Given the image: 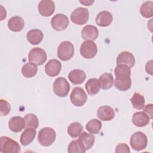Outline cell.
Instances as JSON below:
<instances>
[{"instance_id": "obj_5", "label": "cell", "mask_w": 153, "mask_h": 153, "mask_svg": "<svg viewBox=\"0 0 153 153\" xmlns=\"http://www.w3.org/2000/svg\"><path fill=\"white\" fill-rule=\"evenodd\" d=\"M89 19L88 10L83 7H78L75 9L71 14V21L78 25L85 24Z\"/></svg>"}, {"instance_id": "obj_36", "label": "cell", "mask_w": 153, "mask_h": 153, "mask_svg": "<svg viewBox=\"0 0 153 153\" xmlns=\"http://www.w3.org/2000/svg\"><path fill=\"white\" fill-rule=\"evenodd\" d=\"M143 112H145L149 117L150 119H152V105L148 104L143 107Z\"/></svg>"}, {"instance_id": "obj_11", "label": "cell", "mask_w": 153, "mask_h": 153, "mask_svg": "<svg viewBox=\"0 0 153 153\" xmlns=\"http://www.w3.org/2000/svg\"><path fill=\"white\" fill-rule=\"evenodd\" d=\"M51 25L56 30L61 31L65 30L69 25V19L63 14H57L53 17L51 20Z\"/></svg>"}, {"instance_id": "obj_21", "label": "cell", "mask_w": 153, "mask_h": 153, "mask_svg": "<svg viewBox=\"0 0 153 153\" xmlns=\"http://www.w3.org/2000/svg\"><path fill=\"white\" fill-rule=\"evenodd\" d=\"M36 131L35 128H26L20 136V143L23 146H27L32 143L36 136Z\"/></svg>"}, {"instance_id": "obj_26", "label": "cell", "mask_w": 153, "mask_h": 153, "mask_svg": "<svg viewBox=\"0 0 153 153\" xmlns=\"http://www.w3.org/2000/svg\"><path fill=\"white\" fill-rule=\"evenodd\" d=\"M101 88L103 90H108L112 87L114 82V77L111 73H104L99 78Z\"/></svg>"}, {"instance_id": "obj_29", "label": "cell", "mask_w": 153, "mask_h": 153, "mask_svg": "<svg viewBox=\"0 0 153 153\" xmlns=\"http://www.w3.org/2000/svg\"><path fill=\"white\" fill-rule=\"evenodd\" d=\"M140 13L143 17H152L153 16V2L149 1L143 3L140 8Z\"/></svg>"}, {"instance_id": "obj_28", "label": "cell", "mask_w": 153, "mask_h": 153, "mask_svg": "<svg viewBox=\"0 0 153 153\" xmlns=\"http://www.w3.org/2000/svg\"><path fill=\"white\" fill-rule=\"evenodd\" d=\"M130 102L133 107L136 109H142L145 106V98L143 95L139 93H134L132 97L130 99Z\"/></svg>"}, {"instance_id": "obj_37", "label": "cell", "mask_w": 153, "mask_h": 153, "mask_svg": "<svg viewBox=\"0 0 153 153\" xmlns=\"http://www.w3.org/2000/svg\"><path fill=\"white\" fill-rule=\"evenodd\" d=\"M152 60H150L149 62H148L146 65V67H145V69H146V71L148 74H149L151 75H152Z\"/></svg>"}, {"instance_id": "obj_9", "label": "cell", "mask_w": 153, "mask_h": 153, "mask_svg": "<svg viewBox=\"0 0 153 153\" xmlns=\"http://www.w3.org/2000/svg\"><path fill=\"white\" fill-rule=\"evenodd\" d=\"M70 99L72 103L76 106H83L87 100V95L83 88L74 87L71 93Z\"/></svg>"}, {"instance_id": "obj_4", "label": "cell", "mask_w": 153, "mask_h": 153, "mask_svg": "<svg viewBox=\"0 0 153 153\" xmlns=\"http://www.w3.org/2000/svg\"><path fill=\"white\" fill-rule=\"evenodd\" d=\"M130 143L133 149L140 151L145 149L147 146L148 139L143 132L137 131L131 136Z\"/></svg>"}, {"instance_id": "obj_32", "label": "cell", "mask_w": 153, "mask_h": 153, "mask_svg": "<svg viewBox=\"0 0 153 153\" xmlns=\"http://www.w3.org/2000/svg\"><path fill=\"white\" fill-rule=\"evenodd\" d=\"M24 118L25 120L26 128H33L36 129L38 127V118L35 114H28L25 115Z\"/></svg>"}, {"instance_id": "obj_1", "label": "cell", "mask_w": 153, "mask_h": 153, "mask_svg": "<svg viewBox=\"0 0 153 153\" xmlns=\"http://www.w3.org/2000/svg\"><path fill=\"white\" fill-rule=\"evenodd\" d=\"M56 131L51 127H44L41 128L38 135V140L43 146H49L55 141Z\"/></svg>"}, {"instance_id": "obj_25", "label": "cell", "mask_w": 153, "mask_h": 153, "mask_svg": "<svg viewBox=\"0 0 153 153\" xmlns=\"http://www.w3.org/2000/svg\"><path fill=\"white\" fill-rule=\"evenodd\" d=\"M101 85L99 79L96 78L89 79L85 84V88L89 95H94L99 93Z\"/></svg>"}, {"instance_id": "obj_12", "label": "cell", "mask_w": 153, "mask_h": 153, "mask_svg": "<svg viewBox=\"0 0 153 153\" xmlns=\"http://www.w3.org/2000/svg\"><path fill=\"white\" fill-rule=\"evenodd\" d=\"M55 10V4L53 1L42 0L38 4V11L39 14L44 17L52 15Z\"/></svg>"}, {"instance_id": "obj_2", "label": "cell", "mask_w": 153, "mask_h": 153, "mask_svg": "<svg viewBox=\"0 0 153 153\" xmlns=\"http://www.w3.org/2000/svg\"><path fill=\"white\" fill-rule=\"evenodd\" d=\"M20 146L15 140L7 136L0 138V151L4 153H18L20 152Z\"/></svg>"}, {"instance_id": "obj_13", "label": "cell", "mask_w": 153, "mask_h": 153, "mask_svg": "<svg viewBox=\"0 0 153 153\" xmlns=\"http://www.w3.org/2000/svg\"><path fill=\"white\" fill-rule=\"evenodd\" d=\"M62 69V64L57 59L50 60L45 66L46 74L51 77H54L59 74Z\"/></svg>"}, {"instance_id": "obj_6", "label": "cell", "mask_w": 153, "mask_h": 153, "mask_svg": "<svg viewBox=\"0 0 153 153\" xmlns=\"http://www.w3.org/2000/svg\"><path fill=\"white\" fill-rule=\"evenodd\" d=\"M47 58V56L45 51L39 47L32 48L28 54V59L29 62L36 65H42L44 62H45Z\"/></svg>"}, {"instance_id": "obj_35", "label": "cell", "mask_w": 153, "mask_h": 153, "mask_svg": "<svg viewBox=\"0 0 153 153\" xmlns=\"http://www.w3.org/2000/svg\"><path fill=\"white\" fill-rule=\"evenodd\" d=\"M115 151L117 153H119V152L128 153V152H130V150L129 147L128 146V145L127 144L124 143H120V144L117 145V146H116V149H115Z\"/></svg>"}, {"instance_id": "obj_19", "label": "cell", "mask_w": 153, "mask_h": 153, "mask_svg": "<svg viewBox=\"0 0 153 153\" xmlns=\"http://www.w3.org/2000/svg\"><path fill=\"white\" fill-rule=\"evenodd\" d=\"M113 20V16L108 11L99 12L96 17V24L100 27H106L111 24Z\"/></svg>"}, {"instance_id": "obj_3", "label": "cell", "mask_w": 153, "mask_h": 153, "mask_svg": "<svg viewBox=\"0 0 153 153\" xmlns=\"http://www.w3.org/2000/svg\"><path fill=\"white\" fill-rule=\"evenodd\" d=\"M74 54V45L68 41L62 42L57 48V56L62 61L70 60Z\"/></svg>"}, {"instance_id": "obj_16", "label": "cell", "mask_w": 153, "mask_h": 153, "mask_svg": "<svg viewBox=\"0 0 153 153\" xmlns=\"http://www.w3.org/2000/svg\"><path fill=\"white\" fill-rule=\"evenodd\" d=\"M99 35L97 28L93 25H86L81 31L82 38L85 41H94Z\"/></svg>"}, {"instance_id": "obj_15", "label": "cell", "mask_w": 153, "mask_h": 153, "mask_svg": "<svg viewBox=\"0 0 153 153\" xmlns=\"http://www.w3.org/2000/svg\"><path fill=\"white\" fill-rule=\"evenodd\" d=\"M97 117L102 121H107L113 120L115 117V112L111 107L105 105L100 106L97 111Z\"/></svg>"}, {"instance_id": "obj_38", "label": "cell", "mask_w": 153, "mask_h": 153, "mask_svg": "<svg viewBox=\"0 0 153 153\" xmlns=\"http://www.w3.org/2000/svg\"><path fill=\"white\" fill-rule=\"evenodd\" d=\"M94 1H79V2L82 4L84 5L89 6L91 5L93 3H94Z\"/></svg>"}, {"instance_id": "obj_30", "label": "cell", "mask_w": 153, "mask_h": 153, "mask_svg": "<svg viewBox=\"0 0 153 153\" xmlns=\"http://www.w3.org/2000/svg\"><path fill=\"white\" fill-rule=\"evenodd\" d=\"M102 124L100 121L97 119H93L87 123L85 128L91 134H98L102 128Z\"/></svg>"}, {"instance_id": "obj_33", "label": "cell", "mask_w": 153, "mask_h": 153, "mask_svg": "<svg viewBox=\"0 0 153 153\" xmlns=\"http://www.w3.org/2000/svg\"><path fill=\"white\" fill-rule=\"evenodd\" d=\"M86 151L79 143L78 140H74L70 142L68 148V152L69 153H84Z\"/></svg>"}, {"instance_id": "obj_10", "label": "cell", "mask_w": 153, "mask_h": 153, "mask_svg": "<svg viewBox=\"0 0 153 153\" xmlns=\"http://www.w3.org/2000/svg\"><path fill=\"white\" fill-rule=\"evenodd\" d=\"M80 54L85 59L93 58L97 53L96 44L91 41H85L80 47Z\"/></svg>"}, {"instance_id": "obj_18", "label": "cell", "mask_w": 153, "mask_h": 153, "mask_svg": "<svg viewBox=\"0 0 153 153\" xmlns=\"http://www.w3.org/2000/svg\"><path fill=\"white\" fill-rule=\"evenodd\" d=\"M133 124L138 127H143L149 123V116L143 111L136 112L132 116Z\"/></svg>"}, {"instance_id": "obj_34", "label": "cell", "mask_w": 153, "mask_h": 153, "mask_svg": "<svg viewBox=\"0 0 153 153\" xmlns=\"http://www.w3.org/2000/svg\"><path fill=\"white\" fill-rule=\"evenodd\" d=\"M11 107L10 103L5 100H0V114L1 116H5L10 112Z\"/></svg>"}, {"instance_id": "obj_22", "label": "cell", "mask_w": 153, "mask_h": 153, "mask_svg": "<svg viewBox=\"0 0 153 153\" xmlns=\"http://www.w3.org/2000/svg\"><path fill=\"white\" fill-rule=\"evenodd\" d=\"M24 26V20L20 16L12 17L8 21V27L13 32H17L21 31Z\"/></svg>"}, {"instance_id": "obj_20", "label": "cell", "mask_w": 153, "mask_h": 153, "mask_svg": "<svg viewBox=\"0 0 153 153\" xmlns=\"http://www.w3.org/2000/svg\"><path fill=\"white\" fill-rule=\"evenodd\" d=\"M68 78L73 84H80L85 81L86 74L81 69H74L69 73Z\"/></svg>"}, {"instance_id": "obj_31", "label": "cell", "mask_w": 153, "mask_h": 153, "mask_svg": "<svg viewBox=\"0 0 153 153\" xmlns=\"http://www.w3.org/2000/svg\"><path fill=\"white\" fill-rule=\"evenodd\" d=\"M83 130L82 126L78 122L71 123L68 127V133L69 135L74 138L79 136Z\"/></svg>"}, {"instance_id": "obj_8", "label": "cell", "mask_w": 153, "mask_h": 153, "mask_svg": "<svg viewBox=\"0 0 153 153\" xmlns=\"http://www.w3.org/2000/svg\"><path fill=\"white\" fill-rule=\"evenodd\" d=\"M114 73L115 75L114 82H131L130 78L131 70L128 66L124 65H118L114 69Z\"/></svg>"}, {"instance_id": "obj_7", "label": "cell", "mask_w": 153, "mask_h": 153, "mask_svg": "<svg viewBox=\"0 0 153 153\" xmlns=\"http://www.w3.org/2000/svg\"><path fill=\"white\" fill-rule=\"evenodd\" d=\"M70 90V85L67 80L63 77L55 79L53 84V91L59 97H66Z\"/></svg>"}, {"instance_id": "obj_23", "label": "cell", "mask_w": 153, "mask_h": 153, "mask_svg": "<svg viewBox=\"0 0 153 153\" xmlns=\"http://www.w3.org/2000/svg\"><path fill=\"white\" fill-rule=\"evenodd\" d=\"M78 141L85 149V151L90 149L94 145L95 137L91 133L83 132L79 135Z\"/></svg>"}, {"instance_id": "obj_24", "label": "cell", "mask_w": 153, "mask_h": 153, "mask_svg": "<svg viewBox=\"0 0 153 153\" xmlns=\"http://www.w3.org/2000/svg\"><path fill=\"white\" fill-rule=\"evenodd\" d=\"M42 32L38 29L30 30L26 35L27 41L32 45H37L41 43L43 39Z\"/></svg>"}, {"instance_id": "obj_14", "label": "cell", "mask_w": 153, "mask_h": 153, "mask_svg": "<svg viewBox=\"0 0 153 153\" xmlns=\"http://www.w3.org/2000/svg\"><path fill=\"white\" fill-rule=\"evenodd\" d=\"M117 64L124 65L132 68L135 64V59L134 55L128 51H123L120 53L117 58Z\"/></svg>"}, {"instance_id": "obj_27", "label": "cell", "mask_w": 153, "mask_h": 153, "mask_svg": "<svg viewBox=\"0 0 153 153\" xmlns=\"http://www.w3.org/2000/svg\"><path fill=\"white\" fill-rule=\"evenodd\" d=\"M38 71V67L32 63H27L24 65L22 68V74L26 78L34 76Z\"/></svg>"}, {"instance_id": "obj_17", "label": "cell", "mask_w": 153, "mask_h": 153, "mask_svg": "<svg viewBox=\"0 0 153 153\" xmlns=\"http://www.w3.org/2000/svg\"><path fill=\"white\" fill-rule=\"evenodd\" d=\"M26 127V122L24 118L19 116L12 117L8 121V127L13 132H20Z\"/></svg>"}]
</instances>
